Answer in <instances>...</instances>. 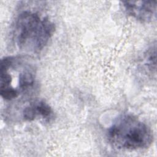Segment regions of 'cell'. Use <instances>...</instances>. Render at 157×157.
Here are the masks:
<instances>
[{"mask_svg":"<svg viewBox=\"0 0 157 157\" xmlns=\"http://www.w3.org/2000/svg\"><path fill=\"white\" fill-rule=\"evenodd\" d=\"M54 23L38 13L26 10L15 20L13 40L21 50L37 53L42 50L54 34Z\"/></svg>","mask_w":157,"mask_h":157,"instance_id":"cell-1","label":"cell"},{"mask_svg":"<svg viewBox=\"0 0 157 157\" xmlns=\"http://www.w3.org/2000/svg\"><path fill=\"white\" fill-rule=\"evenodd\" d=\"M107 139L112 147L121 150H137L149 147L153 136L150 128L129 114L118 117L109 127Z\"/></svg>","mask_w":157,"mask_h":157,"instance_id":"cell-2","label":"cell"},{"mask_svg":"<svg viewBox=\"0 0 157 157\" xmlns=\"http://www.w3.org/2000/svg\"><path fill=\"white\" fill-rule=\"evenodd\" d=\"M35 74L32 67L16 56H6L0 64V94L6 101L17 98L33 88Z\"/></svg>","mask_w":157,"mask_h":157,"instance_id":"cell-3","label":"cell"},{"mask_svg":"<svg viewBox=\"0 0 157 157\" xmlns=\"http://www.w3.org/2000/svg\"><path fill=\"white\" fill-rule=\"evenodd\" d=\"M124 12L141 22L151 21L156 14V1H130L121 2Z\"/></svg>","mask_w":157,"mask_h":157,"instance_id":"cell-4","label":"cell"},{"mask_svg":"<svg viewBox=\"0 0 157 157\" xmlns=\"http://www.w3.org/2000/svg\"><path fill=\"white\" fill-rule=\"evenodd\" d=\"M53 115L52 107L44 101L36 100L29 103L22 111V117L24 120L33 121L35 120L49 121Z\"/></svg>","mask_w":157,"mask_h":157,"instance_id":"cell-5","label":"cell"},{"mask_svg":"<svg viewBox=\"0 0 157 157\" xmlns=\"http://www.w3.org/2000/svg\"><path fill=\"white\" fill-rule=\"evenodd\" d=\"M145 64L151 72L156 71V45L151 46L145 54Z\"/></svg>","mask_w":157,"mask_h":157,"instance_id":"cell-6","label":"cell"}]
</instances>
